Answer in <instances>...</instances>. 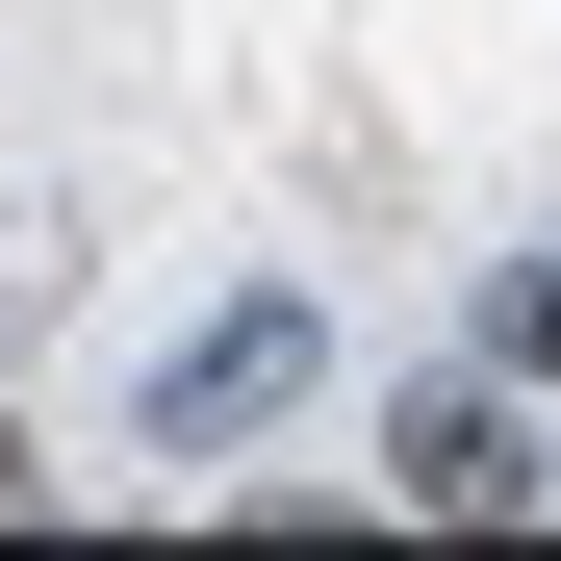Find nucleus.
<instances>
[{"instance_id": "nucleus-1", "label": "nucleus", "mask_w": 561, "mask_h": 561, "mask_svg": "<svg viewBox=\"0 0 561 561\" xmlns=\"http://www.w3.org/2000/svg\"><path fill=\"white\" fill-rule=\"evenodd\" d=\"M280 383H307V307H230V332H205V357L153 383V459H205V434H255Z\"/></svg>"}, {"instance_id": "nucleus-2", "label": "nucleus", "mask_w": 561, "mask_h": 561, "mask_svg": "<svg viewBox=\"0 0 561 561\" xmlns=\"http://www.w3.org/2000/svg\"><path fill=\"white\" fill-rule=\"evenodd\" d=\"M383 485H409V511H536V434H511L485 383H434V409L383 434Z\"/></svg>"}, {"instance_id": "nucleus-3", "label": "nucleus", "mask_w": 561, "mask_h": 561, "mask_svg": "<svg viewBox=\"0 0 561 561\" xmlns=\"http://www.w3.org/2000/svg\"><path fill=\"white\" fill-rule=\"evenodd\" d=\"M0 511H26V434H0Z\"/></svg>"}]
</instances>
